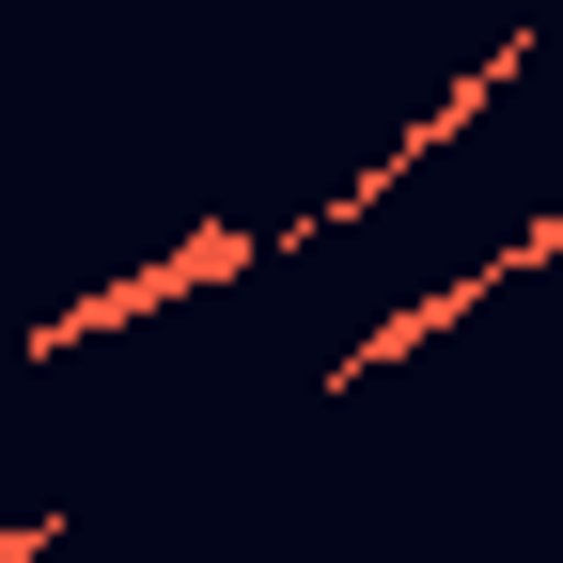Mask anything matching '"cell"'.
<instances>
[{
	"instance_id": "cell-1",
	"label": "cell",
	"mask_w": 563,
	"mask_h": 563,
	"mask_svg": "<svg viewBox=\"0 0 563 563\" xmlns=\"http://www.w3.org/2000/svg\"><path fill=\"white\" fill-rule=\"evenodd\" d=\"M266 251H313V220H282V235H251V220H203L188 251H157V266H141V282H95V298H79V313H47L32 344H47V361H63V344H95V329H125V313H173V298H203V282H235V266H266Z\"/></svg>"
}]
</instances>
